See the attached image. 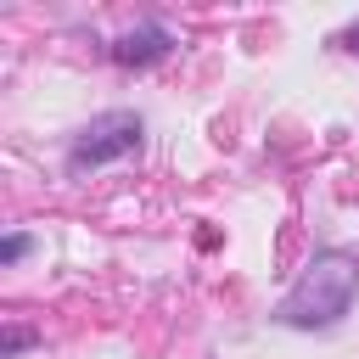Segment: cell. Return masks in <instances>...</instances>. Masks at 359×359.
I'll return each mask as SVG.
<instances>
[{"label": "cell", "mask_w": 359, "mask_h": 359, "mask_svg": "<svg viewBox=\"0 0 359 359\" xmlns=\"http://www.w3.org/2000/svg\"><path fill=\"white\" fill-rule=\"evenodd\" d=\"M140 146V123L129 118V112H118V118H101L84 140H79V151H73V168H95V163H107V157H123V151H135Z\"/></svg>", "instance_id": "cell-2"}, {"label": "cell", "mask_w": 359, "mask_h": 359, "mask_svg": "<svg viewBox=\"0 0 359 359\" xmlns=\"http://www.w3.org/2000/svg\"><path fill=\"white\" fill-rule=\"evenodd\" d=\"M353 286H359L353 258L331 252V258H320V264H314V275H303V286L280 303V314H286L292 325H325V320H337V314L348 309Z\"/></svg>", "instance_id": "cell-1"}, {"label": "cell", "mask_w": 359, "mask_h": 359, "mask_svg": "<svg viewBox=\"0 0 359 359\" xmlns=\"http://www.w3.org/2000/svg\"><path fill=\"white\" fill-rule=\"evenodd\" d=\"M168 50V34L163 28H146V34H129L123 45H118V62H151V56H163Z\"/></svg>", "instance_id": "cell-3"}]
</instances>
